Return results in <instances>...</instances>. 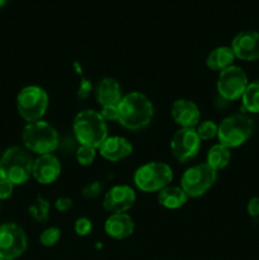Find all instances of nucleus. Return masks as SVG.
<instances>
[{
  "mask_svg": "<svg viewBox=\"0 0 259 260\" xmlns=\"http://www.w3.org/2000/svg\"><path fill=\"white\" fill-rule=\"evenodd\" d=\"M155 108L152 102L139 91L123 95L118 104V122L130 131H141L151 123Z\"/></svg>",
  "mask_w": 259,
  "mask_h": 260,
  "instance_id": "nucleus-1",
  "label": "nucleus"
},
{
  "mask_svg": "<svg viewBox=\"0 0 259 260\" xmlns=\"http://www.w3.org/2000/svg\"><path fill=\"white\" fill-rule=\"evenodd\" d=\"M32 154L24 146H12L0 156V178L14 185H22L32 178Z\"/></svg>",
  "mask_w": 259,
  "mask_h": 260,
  "instance_id": "nucleus-2",
  "label": "nucleus"
},
{
  "mask_svg": "<svg viewBox=\"0 0 259 260\" xmlns=\"http://www.w3.org/2000/svg\"><path fill=\"white\" fill-rule=\"evenodd\" d=\"M73 131L79 144L95 149H99L108 137L107 122L94 109H84L76 114L73 122Z\"/></svg>",
  "mask_w": 259,
  "mask_h": 260,
  "instance_id": "nucleus-3",
  "label": "nucleus"
},
{
  "mask_svg": "<svg viewBox=\"0 0 259 260\" xmlns=\"http://www.w3.org/2000/svg\"><path fill=\"white\" fill-rule=\"evenodd\" d=\"M23 145L30 154H52L60 145L57 129L45 121L27 123L22 131Z\"/></svg>",
  "mask_w": 259,
  "mask_h": 260,
  "instance_id": "nucleus-4",
  "label": "nucleus"
},
{
  "mask_svg": "<svg viewBox=\"0 0 259 260\" xmlns=\"http://www.w3.org/2000/svg\"><path fill=\"white\" fill-rule=\"evenodd\" d=\"M254 132V121L244 112L233 113L218 124L217 139L229 149H235L245 144Z\"/></svg>",
  "mask_w": 259,
  "mask_h": 260,
  "instance_id": "nucleus-5",
  "label": "nucleus"
},
{
  "mask_svg": "<svg viewBox=\"0 0 259 260\" xmlns=\"http://www.w3.org/2000/svg\"><path fill=\"white\" fill-rule=\"evenodd\" d=\"M173 180V169L163 161H150L142 164L134 173V183L144 193L160 192Z\"/></svg>",
  "mask_w": 259,
  "mask_h": 260,
  "instance_id": "nucleus-6",
  "label": "nucleus"
},
{
  "mask_svg": "<svg viewBox=\"0 0 259 260\" xmlns=\"http://www.w3.org/2000/svg\"><path fill=\"white\" fill-rule=\"evenodd\" d=\"M48 94L37 85L24 86L17 96V108L19 116L27 123L42 121L48 108Z\"/></svg>",
  "mask_w": 259,
  "mask_h": 260,
  "instance_id": "nucleus-7",
  "label": "nucleus"
},
{
  "mask_svg": "<svg viewBox=\"0 0 259 260\" xmlns=\"http://www.w3.org/2000/svg\"><path fill=\"white\" fill-rule=\"evenodd\" d=\"M217 180V172L206 162L188 168L182 175L180 187L188 197L197 198L206 194Z\"/></svg>",
  "mask_w": 259,
  "mask_h": 260,
  "instance_id": "nucleus-8",
  "label": "nucleus"
},
{
  "mask_svg": "<svg viewBox=\"0 0 259 260\" xmlns=\"http://www.w3.org/2000/svg\"><path fill=\"white\" fill-rule=\"evenodd\" d=\"M28 238L19 225L13 222L0 226V259L15 260L27 251Z\"/></svg>",
  "mask_w": 259,
  "mask_h": 260,
  "instance_id": "nucleus-9",
  "label": "nucleus"
},
{
  "mask_svg": "<svg viewBox=\"0 0 259 260\" xmlns=\"http://www.w3.org/2000/svg\"><path fill=\"white\" fill-rule=\"evenodd\" d=\"M248 85V75L240 66L236 65H231L220 71L216 84L218 96L226 102L240 99Z\"/></svg>",
  "mask_w": 259,
  "mask_h": 260,
  "instance_id": "nucleus-10",
  "label": "nucleus"
},
{
  "mask_svg": "<svg viewBox=\"0 0 259 260\" xmlns=\"http://www.w3.org/2000/svg\"><path fill=\"white\" fill-rule=\"evenodd\" d=\"M201 139L195 128H179L170 140V151L179 162H187L197 156Z\"/></svg>",
  "mask_w": 259,
  "mask_h": 260,
  "instance_id": "nucleus-11",
  "label": "nucleus"
},
{
  "mask_svg": "<svg viewBox=\"0 0 259 260\" xmlns=\"http://www.w3.org/2000/svg\"><path fill=\"white\" fill-rule=\"evenodd\" d=\"M136 202V193L130 185L119 184L112 187L104 194L103 208L111 213H126Z\"/></svg>",
  "mask_w": 259,
  "mask_h": 260,
  "instance_id": "nucleus-12",
  "label": "nucleus"
},
{
  "mask_svg": "<svg viewBox=\"0 0 259 260\" xmlns=\"http://www.w3.org/2000/svg\"><path fill=\"white\" fill-rule=\"evenodd\" d=\"M231 50L235 58L251 62L259 60V32L243 30L239 32L231 41Z\"/></svg>",
  "mask_w": 259,
  "mask_h": 260,
  "instance_id": "nucleus-13",
  "label": "nucleus"
},
{
  "mask_svg": "<svg viewBox=\"0 0 259 260\" xmlns=\"http://www.w3.org/2000/svg\"><path fill=\"white\" fill-rule=\"evenodd\" d=\"M172 118L180 128H196L200 123L201 111L190 99L180 98L172 104Z\"/></svg>",
  "mask_w": 259,
  "mask_h": 260,
  "instance_id": "nucleus-14",
  "label": "nucleus"
},
{
  "mask_svg": "<svg viewBox=\"0 0 259 260\" xmlns=\"http://www.w3.org/2000/svg\"><path fill=\"white\" fill-rule=\"evenodd\" d=\"M61 174V162L53 154L41 155L33 162L32 178L40 184L48 185L55 183Z\"/></svg>",
  "mask_w": 259,
  "mask_h": 260,
  "instance_id": "nucleus-15",
  "label": "nucleus"
},
{
  "mask_svg": "<svg viewBox=\"0 0 259 260\" xmlns=\"http://www.w3.org/2000/svg\"><path fill=\"white\" fill-rule=\"evenodd\" d=\"M99 154L111 162H118L132 154V145L123 136H108L99 146Z\"/></svg>",
  "mask_w": 259,
  "mask_h": 260,
  "instance_id": "nucleus-16",
  "label": "nucleus"
},
{
  "mask_svg": "<svg viewBox=\"0 0 259 260\" xmlns=\"http://www.w3.org/2000/svg\"><path fill=\"white\" fill-rule=\"evenodd\" d=\"M107 235L116 240L130 238L135 231V222L127 213H111L104 222Z\"/></svg>",
  "mask_w": 259,
  "mask_h": 260,
  "instance_id": "nucleus-17",
  "label": "nucleus"
},
{
  "mask_svg": "<svg viewBox=\"0 0 259 260\" xmlns=\"http://www.w3.org/2000/svg\"><path fill=\"white\" fill-rule=\"evenodd\" d=\"M95 96L101 107L118 106L123 98V94L118 81L111 76H106L96 85Z\"/></svg>",
  "mask_w": 259,
  "mask_h": 260,
  "instance_id": "nucleus-18",
  "label": "nucleus"
},
{
  "mask_svg": "<svg viewBox=\"0 0 259 260\" xmlns=\"http://www.w3.org/2000/svg\"><path fill=\"white\" fill-rule=\"evenodd\" d=\"M235 55L230 46H220L211 51L206 57V65L213 71H222L234 65Z\"/></svg>",
  "mask_w": 259,
  "mask_h": 260,
  "instance_id": "nucleus-19",
  "label": "nucleus"
},
{
  "mask_svg": "<svg viewBox=\"0 0 259 260\" xmlns=\"http://www.w3.org/2000/svg\"><path fill=\"white\" fill-rule=\"evenodd\" d=\"M188 196L182 187H175V185H168L164 189H161L157 196L159 205L168 210H178L183 207L187 203Z\"/></svg>",
  "mask_w": 259,
  "mask_h": 260,
  "instance_id": "nucleus-20",
  "label": "nucleus"
},
{
  "mask_svg": "<svg viewBox=\"0 0 259 260\" xmlns=\"http://www.w3.org/2000/svg\"><path fill=\"white\" fill-rule=\"evenodd\" d=\"M230 159H231L230 149L223 146L222 144L218 142V144L211 146L210 150L207 151L206 164H208L212 169H215L216 172H218V170H222L228 167L229 162H230Z\"/></svg>",
  "mask_w": 259,
  "mask_h": 260,
  "instance_id": "nucleus-21",
  "label": "nucleus"
},
{
  "mask_svg": "<svg viewBox=\"0 0 259 260\" xmlns=\"http://www.w3.org/2000/svg\"><path fill=\"white\" fill-rule=\"evenodd\" d=\"M241 108L244 113H259V79L246 86L241 96Z\"/></svg>",
  "mask_w": 259,
  "mask_h": 260,
  "instance_id": "nucleus-22",
  "label": "nucleus"
},
{
  "mask_svg": "<svg viewBox=\"0 0 259 260\" xmlns=\"http://www.w3.org/2000/svg\"><path fill=\"white\" fill-rule=\"evenodd\" d=\"M28 212L37 222H47L48 217H50V203L42 196H37L35 202L28 207Z\"/></svg>",
  "mask_w": 259,
  "mask_h": 260,
  "instance_id": "nucleus-23",
  "label": "nucleus"
},
{
  "mask_svg": "<svg viewBox=\"0 0 259 260\" xmlns=\"http://www.w3.org/2000/svg\"><path fill=\"white\" fill-rule=\"evenodd\" d=\"M195 129L197 132L198 137L201 139V141H208V140L217 137L218 126L213 121L207 119V121L200 122Z\"/></svg>",
  "mask_w": 259,
  "mask_h": 260,
  "instance_id": "nucleus-24",
  "label": "nucleus"
},
{
  "mask_svg": "<svg viewBox=\"0 0 259 260\" xmlns=\"http://www.w3.org/2000/svg\"><path fill=\"white\" fill-rule=\"evenodd\" d=\"M96 150L98 149H95V147L86 146V145H80L75 151L76 161H78L80 165H83V167L91 165L96 157Z\"/></svg>",
  "mask_w": 259,
  "mask_h": 260,
  "instance_id": "nucleus-25",
  "label": "nucleus"
},
{
  "mask_svg": "<svg viewBox=\"0 0 259 260\" xmlns=\"http://www.w3.org/2000/svg\"><path fill=\"white\" fill-rule=\"evenodd\" d=\"M61 239V230L55 226L45 229L40 235V243L41 245L45 248H52L56 244L60 241Z\"/></svg>",
  "mask_w": 259,
  "mask_h": 260,
  "instance_id": "nucleus-26",
  "label": "nucleus"
},
{
  "mask_svg": "<svg viewBox=\"0 0 259 260\" xmlns=\"http://www.w3.org/2000/svg\"><path fill=\"white\" fill-rule=\"evenodd\" d=\"M74 231L78 236H88L93 231V222L86 217H80L74 223Z\"/></svg>",
  "mask_w": 259,
  "mask_h": 260,
  "instance_id": "nucleus-27",
  "label": "nucleus"
},
{
  "mask_svg": "<svg viewBox=\"0 0 259 260\" xmlns=\"http://www.w3.org/2000/svg\"><path fill=\"white\" fill-rule=\"evenodd\" d=\"M102 190H103V185L99 182H91L88 185H85L83 189V196L86 200H94L98 196H101Z\"/></svg>",
  "mask_w": 259,
  "mask_h": 260,
  "instance_id": "nucleus-28",
  "label": "nucleus"
},
{
  "mask_svg": "<svg viewBox=\"0 0 259 260\" xmlns=\"http://www.w3.org/2000/svg\"><path fill=\"white\" fill-rule=\"evenodd\" d=\"M91 91H93V84H91V81L89 80V79L84 78V76L81 75L80 83H79L78 93H76L78 98L86 99L89 95H90Z\"/></svg>",
  "mask_w": 259,
  "mask_h": 260,
  "instance_id": "nucleus-29",
  "label": "nucleus"
},
{
  "mask_svg": "<svg viewBox=\"0 0 259 260\" xmlns=\"http://www.w3.org/2000/svg\"><path fill=\"white\" fill-rule=\"evenodd\" d=\"M99 113H101L102 118H103L106 122L118 121V106L102 107Z\"/></svg>",
  "mask_w": 259,
  "mask_h": 260,
  "instance_id": "nucleus-30",
  "label": "nucleus"
},
{
  "mask_svg": "<svg viewBox=\"0 0 259 260\" xmlns=\"http://www.w3.org/2000/svg\"><path fill=\"white\" fill-rule=\"evenodd\" d=\"M14 187V184L0 178V200H8L13 194Z\"/></svg>",
  "mask_w": 259,
  "mask_h": 260,
  "instance_id": "nucleus-31",
  "label": "nucleus"
},
{
  "mask_svg": "<svg viewBox=\"0 0 259 260\" xmlns=\"http://www.w3.org/2000/svg\"><path fill=\"white\" fill-rule=\"evenodd\" d=\"M73 207V200L65 196H61L55 201V208L58 212H66Z\"/></svg>",
  "mask_w": 259,
  "mask_h": 260,
  "instance_id": "nucleus-32",
  "label": "nucleus"
},
{
  "mask_svg": "<svg viewBox=\"0 0 259 260\" xmlns=\"http://www.w3.org/2000/svg\"><path fill=\"white\" fill-rule=\"evenodd\" d=\"M246 211H248V215L254 220L259 217V197H253L249 200Z\"/></svg>",
  "mask_w": 259,
  "mask_h": 260,
  "instance_id": "nucleus-33",
  "label": "nucleus"
},
{
  "mask_svg": "<svg viewBox=\"0 0 259 260\" xmlns=\"http://www.w3.org/2000/svg\"><path fill=\"white\" fill-rule=\"evenodd\" d=\"M5 4H7V0H0V8L4 7Z\"/></svg>",
  "mask_w": 259,
  "mask_h": 260,
  "instance_id": "nucleus-34",
  "label": "nucleus"
},
{
  "mask_svg": "<svg viewBox=\"0 0 259 260\" xmlns=\"http://www.w3.org/2000/svg\"><path fill=\"white\" fill-rule=\"evenodd\" d=\"M0 260H3V259H0Z\"/></svg>",
  "mask_w": 259,
  "mask_h": 260,
  "instance_id": "nucleus-35",
  "label": "nucleus"
}]
</instances>
